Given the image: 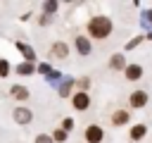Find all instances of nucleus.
Here are the masks:
<instances>
[{"label": "nucleus", "mask_w": 152, "mask_h": 143, "mask_svg": "<svg viewBox=\"0 0 152 143\" xmlns=\"http://www.w3.org/2000/svg\"><path fill=\"white\" fill-rule=\"evenodd\" d=\"M109 67H112V69H124V67H126V62H124V55H114V57L109 60Z\"/></svg>", "instance_id": "12"}, {"label": "nucleus", "mask_w": 152, "mask_h": 143, "mask_svg": "<svg viewBox=\"0 0 152 143\" xmlns=\"http://www.w3.org/2000/svg\"><path fill=\"white\" fill-rule=\"evenodd\" d=\"M88 33L93 36V38H97V41H104L109 33H112V19L109 17H104V14H97V17H93L90 21H88Z\"/></svg>", "instance_id": "1"}, {"label": "nucleus", "mask_w": 152, "mask_h": 143, "mask_svg": "<svg viewBox=\"0 0 152 143\" xmlns=\"http://www.w3.org/2000/svg\"><path fill=\"white\" fill-rule=\"evenodd\" d=\"M71 105H74L76 110H88V105H90V98H88V93L78 91V93L71 98Z\"/></svg>", "instance_id": "3"}, {"label": "nucleus", "mask_w": 152, "mask_h": 143, "mask_svg": "<svg viewBox=\"0 0 152 143\" xmlns=\"http://www.w3.org/2000/svg\"><path fill=\"white\" fill-rule=\"evenodd\" d=\"M50 55H52V57H59V60H64V57L69 55V48H66V43H62V41H59V43H52V45H50Z\"/></svg>", "instance_id": "4"}, {"label": "nucleus", "mask_w": 152, "mask_h": 143, "mask_svg": "<svg viewBox=\"0 0 152 143\" xmlns=\"http://www.w3.org/2000/svg\"><path fill=\"white\" fill-rule=\"evenodd\" d=\"M76 48L81 50V55H88V52H90V43H88L83 36H76Z\"/></svg>", "instance_id": "11"}, {"label": "nucleus", "mask_w": 152, "mask_h": 143, "mask_svg": "<svg viewBox=\"0 0 152 143\" xmlns=\"http://www.w3.org/2000/svg\"><path fill=\"white\" fill-rule=\"evenodd\" d=\"M12 117H14L17 124H28V122H31V110H26V107H17Z\"/></svg>", "instance_id": "7"}, {"label": "nucleus", "mask_w": 152, "mask_h": 143, "mask_svg": "<svg viewBox=\"0 0 152 143\" xmlns=\"http://www.w3.org/2000/svg\"><path fill=\"white\" fill-rule=\"evenodd\" d=\"M112 124H114V126H124V124H128V112H126V110H116V112L112 114Z\"/></svg>", "instance_id": "8"}, {"label": "nucleus", "mask_w": 152, "mask_h": 143, "mask_svg": "<svg viewBox=\"0 0 152 143\" xmlns=\"http://www.w3.org/2000/svg\"><path fill=\"white\" fill-rule=\"evenodd\" d=\"M7 72H10V64L5 60H0V76H7Z\"/></svg>", "instance_id": "15"}, {"label": "nucleus", "mask_w": 152, "mask_h": 143, "mask_svg": "<svg viewBox=\"0 0 152 143\" xmlns=\"http://www.w3.org/2000/svg\"><path fill=\"white\" fill-rule=\"evenodd\" d=\"M10 93H12L17 100H26V98H28V88H26V86H19V83H17V86H12V88H10Z\"/></svg>", "instance_id": "9"}, {"label": "nucleus", "mask_w": 152, "mask_h": 143, "mask_svg": "<svg viewBox=\"0 0 152 143\" xmlns=\"http://www.w3.org/2000/svg\"><path fill=\"white\" fill-rule=\"evenodd\" d=\"M52 141H57V143H64V141H66V133H64L62 129H57V131L52 133Z\"/></svg>", "instance_id": "13"}, {"label": "nucleus", "mask_w": 152, "mask_h": 143, "mask_svg": "<svg viewBox=\"0 0 152 143\" xmlns=\"http://www.w3.org/2000/svg\"><path fill=\"white\" fill-rule=\"evenodd\" d=\"M145 133H147V126H145V124H135V126L131 129V141H140Z\"/></svg>", "instance_id": "10"}, {"label": "nucleus", "mask_w": 152, "mask_h": 143, "mask_svg": "<svg viewBox=\"0 0 152 143\" xmlns=\"http://www.w3.org/2000/svg\"><path fill=\"white\" fill-rule=\"evenodd\" d=\"M128 102H131V107H145V105H147V93H145V91H135V93L128 98Z\"/></svg>", "instance_id": "6"}, {"label": "nucleus", "mask_w": 152, "mask_h": 143, "mask_svg": "<svg viewBox=\"0 0 152 143\" xmlns=\"http://www.w3.org/2000/svg\"><path fill=\"white\" fill-rule=\"evenodd\" d=\"M36 143H52L50 136H36Z\"/></svg>", "instance_id": "16"}, {"label": "nucleus", "mask_w": 152, "mask_h": 143, "mask_svg": "<svg viewBox=\"0 0 152 143\" xmlns=\"http://www.w3.org/2000/svg\"><path fill=\"white\" fill-rule=\"evenodd\" d=\"M124 72H126V79H128V81H138V79L142 76V67H140V64H126Z\"/></svg>", "instance_id": "5"}, {"label": "nucleus", "mask_w": 152, "mask_h": 143, "mask_svg": "<svg viewBox=\"0 0 152 143\" xmlns=\"http://www.w3.org/2000/svg\"><path fill=\"white\" fill-rule=\"evenodd\" d=\"M17 72L19 74H31L33 72V64H21V67H17Z\"/></svg>", "instance_id": "14"}, {"label": "nucleus", "mask_w": 152, "mask_h": 143, "mask_svg": "<svg viewBox=\"0 0 152 143\" xmlns=\"http://www.w3.org/2000/svg\"><path fill=\"white\" fill-rule=\"evenodd\" d=\"M83 136H86V141H88V143H102L104 131H102V126H100V124H88Z\"/></svg>", "instance_id": "2"}]
</instances>
